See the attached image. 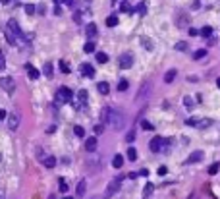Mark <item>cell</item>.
Masks as SVG:
<instances>
[{"instance_id": "6da1fadb", "label": "cell", "mask_w": 220, "mask_h": 199, "mask_svg": "<svg viewBox=\"0 0 220 199\" xmlns=\"http://www.w3.org/2000/svg\"><path fill=\"white\" fill-rule=\"evenodd\" d=\"M102 116H104V122L108 126H112V130H116V131L124 130V126H126V116L116 108H104Z\"/></svg>"}, {"instance_id": "7a4b0ae2", "label": "cell", "mask_w": 220, "mask_h": 199, "mask_svg": "<svg viewBox=\"0 0 220 199\" xmlns=\"http://www.w3.org/2000/svg\"><path fill=\"white\" fill-rule=\"evenodd\" d=\"M122 180H124V176H116L114 180H110L108 182V186H106V191H104V195H102V199H110L116 191L120 189V184H122Z\"/></svg>"}, {"instance_id": "3957f363", "label": "cell", "mask_w": 220, "mask_h": 199, "mask_svg": "<svg viewBox=\"0 0 220 199\" xmlns=\"http://www.w3.org/2000/svg\"><path fill=\"white\" fill-rule=\"evenodd\" d=\"M210 124H212V120H210V118H187V120H185V126H191V128H209L210 126Z\"/></svg>"}, {"instance_id": "277c9868", "label": "cell", "mask_w": 220, "mask_h": 199, "mask_svg": "<svg viewBox=\"0 0 220 199\" xmlns=\"http://www.w3.org/2000/svg\"><path fill=\"white\" fill-rule=\"evenodd\" d=\"M0 87H2L8 95H14V93H16V79H14L12 76L0 77Z\"/></svg>"}, {"instance_id": "5b68a950", "label": "cell", "mask_w": 220, "mask_h": 199, "mask_svg": "<svg viewBox=\"0 0 220 199\" xmlns=\"http://www.w3.org/2000/svg\"><path fill=\"white\" fill-rule=\"evenodd\" d=\"M71 101V89L70 87H60L56 91V102L58 105H66V102Z\"/></svg>"}, {"instance_id": "8992f818", "label": "cell", "mask_w": 220, "mask_h": 199, "mask_svg": "<svg viewBox=\"0 0 220 199\" xmlns=\"http://www.w3.org/2000/svg\"><path fill=\"white\" fill-rule=\"evenodd\" d=\"M149 93H151V83H145L141 89H139V93H137V99H135V102L139 105V102H143V101H147L149 99Z\"/></svg>"}, {"instance_id": "52a82bcc", "label": "cell", "mask_w": 220, "mask_h": 199, "mask_svg": "<svg viewBox=\"0 0 220 199\" xmlns=\"http://www.w3.org/2000/svg\"><path fill=\"white\" fill-rule=\"evenodd\" d=\"M118 62H120V68L128 70V68H131V66H133V56H131V52H126V54L120 56Z\"/></svg>"}, {"instance_id": "ba28073f", "label": "cell", "mask_w": 220, "mask_h": 199, "mask_svg": "<svg viewBox=\"0 0 220 199\" xmlns=\"http://www.w3.org/2000/svg\"><path fill=\"white\" fill-rule=\"evenodd\" d=\"M164 143H166V139H162V137H155V139H151L149 147H151V151H153V153H158V151H162Z\"/></svg>"}, {"instance_id": "9c48e42d", "label": "cell", "mask_w": 220, "mask_h": 199, "mask_svg": "<svg viewBox=\"0 0 220 199\" xmlns=\"http://www.w3.org/2000/svg\"><path fill=\"white\" fill-rule=\"evenodd\" d=\"M8 128L12 131H16L19 128V116H18V112H10L8 114Z\"/></svg>"}, {"instance_id": "30bf717a", "label": "cell", "mask_w": 220, "mask_h": 199, "mask_svg": "<svg viewBox=\"0 0 220 199\" xmlns=\"http://www.w3.org/2000/svg\"><path fill=\"white\" fill-rule=\"evenodd\" d=\"M97 145H99V141H97V137H89V139H87V141H85V149H87V153H95V151H97Z\"/></svg>"}, {"instance_id": "8fae6325", "label": "cell", "mask_w": 220, "mask_h": 199, "mask_svg": "<svg viewBox=\"0 0 220 199\" xmlns=\"http://www.w3.org/2000/svg\"><path fill=\"white\" fill-rule=\"evenodd\" d=\"M81 73H83L85 77H89V79L95 77V68H93V64H87V62L81 64Z\"/></svg>"}, {"instance_id": "7c38bea8", "label": "cell", "mask_w": 220, "mask_h": 199, "mask_svg": "<svg viewBox=\"0 0 220 199\" xmlns=\"http://www.w3.org/2000/svg\"><path fill=\"white\" fill-rule=\"evenodd\" d=\"M4 37H6V41H8V45H18V37H16V33H14L10 27H6Z\"/></svg>"}, {"instance_id": "4fadbf2b", "label": "cell", "mask_w": 220, "mask_h": 199, "mask_svg": "<svg viewBox=\"0 0 220 199\" xmlns=\"http://www.w3.org/2000/svg\"><path fill=\"white\" fill-rule=\"evenodd\" d=\"M203 157H205V155H203V151H193V153H191V157L187 159V164L201 163V160H203Z\"/></svg>"}, {"instance_id": "5bb4252c", "label": "cell", "mask_w": 220, "mask_h": 199, "mask_svg": "<svg viewBox=\"0 0 220 199\" xmlns=\"http://www.w3.org/2000/svg\"><path fill=\"white\" fill-rule=\"evenodd\" d=\"M8 27L12 29L14 33H16L18 39H19V37H23V33H21V29H19V25H18V21H16V19H10V21H8Z\"/></svg>"}, {"instance_id": "9a60e30c", "label": "cell", "mask_w": 220, "mask_h": 199, "mask_svg": "<svg viewBox=\"0 0 220 199\" xmlns=\"http://www.w3.org/2000/svg\"><path fill=\"white\" fill-rule=\"evenodd\" d=\"M25 70H27V76H29V79H39V76H41V73H39V70H37V68H33L31 64H27V66H25Z\"/></svg>"}, {"instance_id": "2e32d148", "label": "cell", "mask_w": 220, "mask_h": 199, "mask_svg": "<svg viewBox=\"0 0 220 199\" xmlns=\"http://www.w3.org/2000/svg\"><path fill=\"white\" fill-rule=\"evenodd\" d=\"M85 189H87V182H85V180H81V182L77 184V188H75V195H77L79 199H81V197L85 195Z\"/></svg>"}, {"instance_id": "e0dca14e", "label": "cell", "mask_w": 220, "mask_h": 199, "mask_svg": "<svg viewBox=\"0 0 220 199\" xmlns=\"http://www.w3.org/2000/svg\"><path fill=\"white\" fill-rule=\"evenodd\" d=\"M139 43H141V45L145 47V50H149V52L155 48V45H153V41L149 39V37H141V39H139Z\"/></svg>"}, {"instance_id": "ac0fdd59", "label": "cell", "mask_w": 220, "mask_h": 199, "mask_svg": "<svg viewBox=\"0 0 220 199\" xmlns=\"http://www.w3.org/2000/svg\"><path fill=\"white\" fill-rule=\"evenodd\" d=\"M97 89H99L100 95H108V93H110V85H108L106 81H100V83L97 85Z\"/></svg>"}, {"instance_id": "d6986e66", "label": "cell", "mask_w": 220, "mask_h": 199, "mask_svg": "<svg viewBox=\"0 0 220 199\" xmlns=\"http://www.w3.org/2000/svg\"><path fill=\"white\" fill-rule=\"evenodd\" d=\"M85 33H87V37H95V35H97V25H95V23H87L85 25Z\"/></svg>"}, {"instance_id": "ffe728a7", "label": "cell", "mask_w": 220, "mask_h": 199, "mask_svg": "<svg viewBox=\"0 0 220 199\" xmlns=\"http://www.w3.org/2000/svg\"><path fill=\"white\" fill-rule=\"evenodd\" d=\"M112 166H114V168H122V166H124V157H122V155H114Z\"/></svg>"}, {"instance_id": "44dd1931", "label": "cell", "mask_w": 220, "mask_h": 199, "mask_svg": "<svg viewBox=\"0 0 220 199\" xmlns=\"http://www.w3.org/2000/svg\"><path fill=\"white\" fill-rule=\"evenodd\" d=\"M43 164H45L47 168H54V166H56V159L48 155V157H45V159H43Z\"/></svg>"}, {"instance_id": "7402d4cb", "label": "cell", "mask_w": 220, "mask_h": 199, "mask_svg": "<svg viewBox=\"0 0 220 199\" xmlns=\"http://www.w3.org/2000/svg\"><path fill=\"white\" fill-rule=\"evenodd\" d=\"M176 76H178V72H176V70H168L166 76H164V81H166V83H172Z\"/></svg>"}, {"instance_id": "603a6c76", "label": "cell", "mask_w": 220, "mask_h": 199, "mask_svg": "<svg viewBox=\"0 0 220 199\" xmlns=\"http://www.w3.org/2000/svg\"><path fill=\"white\" fill-rule=\"evenodd\" d=\"M106 25H108V27H114V25H118V16H116V14H112V16H108V18H106Z\"/></svg>"}, {"instance_id": "cb8c5ba5", "label": "cell", "mask_w": 220, "mask_h": 199, "mask_svg": "<svg viewBox=\"0 0 220 199\" xmlns=\"http://www.w3.org/2000/svg\"><path fill=\"white\" fill-rule=\"evenodd\" d=\"M95 58H97L99 64H106V62H108V56H106L104 52H97V54H95Z\"/></svg>"}, {"instance_id": "d4e9b609", "label": "cell", "mask_w": 220, "mask_h": 199, "mask_svg": "<svg viewBox=\"0 0 220 199\" xmlns=\"http://www.w3.org/2000/svg\"><path fill=\"white\" fill-rule=\"evenodd\" d=\"M83 50H85L87 54L95 52V43H93V41H87V43H85V47H83Z\"/></svg>"}, {"instance_id": "484cf974", "label": "cell", "mask_w": 220, "mask_h": 199, "mask_svg": "<svg viewBox=\"0 0 220 199\" xmlns=\"http://www.w3.org/2000/svg\"><path fill=\"white\" fill-rule=\"evenodd\" d=\"M153 189H155V186H153V184L149 182V184H147V186H145V191H143V197L147 199V197H149V195L153 193Z\"/></svg>"}, {"instance_id": "4316f807", "label": "cell", "mask_w": 220, "mask_h": 199, "mask_svg": "<svg viewBox=\"0 0 220 199\" xmlns=\"http://www.w3.org/2000/svg\"><path fill=\"white\" fill-rule=\"evenodd\" d=\"M137 12H139V16L143 18L145 14H147V4H145V2H139V4H137Z\"/></svg>"}, {"instance_id": "83f0119b", "label": "cell", "mask_w": 220, "mask_h": 199, "mask_svg": "<svg viewBox=\"0 0 220 199\" xmlns=\"http://www.w3.org/2000/svg\"><path fill=\"white\" fill-rule=\"evenodd\" d=\"M218 170H220V163H212L209 166V174H216Z\"/></svg>"}, {"instance_id": "f1b7e54d", "label": "cell", "mask_w": 220, "mask_h": 199, "mask_svg": "<svg viewBox=\"0 0 220 199\" xmlns=\"http://www.w3.org/2000/svg\"><path fill=\"white\" fill-rule=\"evenodd\" d=\"M176 50H180V52H183V50H187V43H185V41H180V43H176Z\"/></svg>"}, {"instance_id": "f546056e", "label": "cell", "mask_w": 220, "mask_h": 199, "mask_svg": "<svg viewBox=\"0 0 220 199\" xmlns=\"http://www.w3.org/2000/svg\"><path fill=\"white\" fill-rule=\"evenodd\" d=\"M199 35H203V37H210V35H212V27H209V25H207V27H203L201 31H199Z\"/></svg>"}, {"instance_id": "4dcf8cb0", "label": "cell", "mask_w": 220, "mask_h": 199, "mask_svg": "<svg viewBox=\"0 0 220 199\" xmlns=\"http://www.w3.org/2000/svg\"><path fill=\"white\" fill-rule=\"evenodd\" d=\"M128 159L129 160H135L137 159V151L133 149V147H129V149H128Z\"/></svg>"}, {"instance_id": "1f68e13d", "label": "cell", "mask_w": 220, "mask_h": 199, "mask_svg": "<svg viewBox=\"0 0 220 199\" xmlns=\"http://www.w3.org/2000/svg\"><path fill=\"white\" fill-rule=\"evenodd\" d=\"M128 87H129V83L126 81V79H122V81L118 83V91H122V93H124V91H128Z\"/></svg>"}, {"instance_id": "d6a6232c", "label": "cell", "mask_w": 220, "mask_h": 199, "mask_svg": "<svg viewBox=\"0 0 220 199\" xmlns=\"http://www.w3.org/2000/svg\"><path fill=\"white\" fill-rule=\"evenodd\" d=\"M73 134H75L77 137H83V135H85V130H83L81 126H75V128H73Z\"/></svg>"}, {"instance_id": "836d02e7", "label": "cell", "mask_w": 220, "mask_h": 199, "mask_svg": "<svg viewBox=\"0 0 220 199\" xmlns=\"http://www.w3.org/2000/svg\"><path fill=\"white\" fill-rule=\"evenodd\" d=\"M35 12H37V8H35L33 4H27V6H25V14H27V16H33Z\"/></svg>"}, {"instance_id": "e575fe53", "label": "cell", "mask_w": 220, "mask_h": 199, "mask_svg": "<svg viewBox=\"0 0 220 199\" xmlns=\"http://www.w3.org/2000/svg\"><path fill=\"white\" fill-rule=\"evenodd\" d=\"M203 56H207V50H205V48H201V50H197V52L193 54V58H195V60H199V58H203Z\"/></svg>"}, {"instance_id": "d590c367", "label": "cell", "mask_w": 220, "mask_h": 199, "mask_svg": "<svg viewBox=\"0 0 220 199\" xmlns=\"http://www.w3.org/2000/svg\"><path fill=\"white\" fill-rule=\"evenodd\" d=\"M79 101H81V105H85V102H87V91H85V89L79 91Z\"/></svg>"}, {"instance_id": "8d00e7d4", "label": "cell", "mask_w": 220, "mask_h": 199, "mask_svg": "<svg viewBox=\"0 0 220 199\" xmlns=\"http://www.w3.org/2000/svg\"><path fill=\"white\" fill-rule=\"evenodd\" d=\"M43 72H45L47 76L50 77V76H52V64H45V68H43Z\"/></svg>"}, {"instance_id": "74e56055", "label": "cell", "mask_w": 220, "mask_h": 199, "mask_svg": "<svg viewBox=\"0 0 220 199\" xmlns=\"http://www.w3.org/2000/svg\"><path fill=\"white\" fill-rule=\"evenodd\" d=\"M133 139H135V131H133V130H129V131H128V135H126V141L131 143Z\"/></svg>"}, {"instance_id": "f35d334b", "label": "cell", "mask_w": 220, "mask_h": 199, "mask_svg": "<svg viewBox=\"0 0 220 199\" xmlns=\"http://www.w3.org/2000/svg\"><path fill=\"white\" fill-rule=\"evenodd\" d=\"M141 126H143V130H153V128H155L149 120H141Z\"/></svg>"}, {"instance_id": "ab89813d", "label": "cell", "mask_w": 220, "mask_h": 199, "mask_svg": "<svg viewBox=\"0 0 220 199\" xmlns=\"http://www.w3.org/2000/svg\"><path fill=\"white\" fill-rule=\"evenodd\" d=\"M58 184H60V188H58V189H60L62 193H66V191H68V184H66V180H60Z\"/></svg>"}, {"instance_id": "60d3db41", "label": "cell", "mask_w": 220, "mask_h": 199, "mask_svg": "<svg viewBox=\"0 0 220 199\" xmlns=\"http://www.w3.org/2000/svg\"><path fill=\"white\" fill-rule=\"evenodd\" d=\"M60 70H62V73H70V66L62 60V62H60Z\"/></svg>"}, {"instance_id": "b9f144b4", "label": "cell", "mask_w": 220, "mask_h": 199, "mask_svg": "<svg viewBox=\"0 0 220 199\" xmlns=\"http://www.w3.org/2000/svg\"><path fill=\"white\" fill-rule=\"evenodd\" d=\"M93 130H95V134H97V135H100L102 131H104V126H102V124H99V126H93Z\"/></svg>"}, {"instance_id": "7bdbcfd3", "label": "cell", "mask_w": 220, "mask_h": 199, "mask_svg": "<svg viewBox=\"0 0 220 199\" xmlns=\"http://www.w3.org/2000/svg\"><path fill=\"white\" fill-rule=\"evenodd\" d=\"M120 10H122V12H133V10H131V6H129L128 2H122V6H120Z\"/></svg>"}, {"instance_id": "ee69618b", "label": "cell", "mask_w": 220, "mask_h": 199, "mask_svg": "<svg viewBox=\"0 0 220 199\" xmlns=\"http://www.w3.org/2000/svg\"><path fill=\"white\" fill-rule=\"evenodd\" d=\"M6 68V56L0 52V70H4Z\"/></svg>"}, {"instance_id": "f6af8a7d", "label": "cell", "mask_w": 220, "mask_h": 199, "mask_svg": "<svg viewBox=\"0 0 220 199\" xmlns=\"http://www.w3.org/2000/svg\"><path fill=\"white\" fill-rule=\"evenodd\" d=\"M73 21H75V23H81V12H75V14H73Z\"/></svg>"}, {"instance_id": "bcb514c9", "label": "cell", "mask_w": 220, "mask_h": 199, "mask_svg": "<svg viewBox=\"0 0 220 199\" xmlns=\"http://www.w3.org/2000/svg\"><path fill=\"white\" fill-rule=\"evenodd\" d=\"M199 199H214V195H212L210 191H205V193H203V195H201Z\"/></svg>"}, {"instance_id": "7dc6e473", "label": "cell", "mask_w": 220, "mask_h": 199, "mask_svg": "<svg viewBox=\"0 0 220 199\" xmlns=\"http://www.w3.org/2000/svg\"><path fill=\"white\" fill-rule=\"evenodd\" d=\"M183 105H185V106H193V101L189 97H183Z\"/></svg>"}, {"instance_id": "c3c4849f", "label": "cell", "mask_w": 220, "mask_h": 199, "mask_svg": "<svg viewBox=\"0 0 220 199\" xmlns=\"http://www.w3.org/2000/svg\"><path fill=\"white\" fill-rule=\"evenodd\" d=\"M166 172H168L166 166H160V168H158V174H160V176H166Z\"/></svg>"}, {"instance_id": "681fc988", "label": "cell", "mask_w": 220, "mask_h": 199, "mask_svg": "<svg viewBox=\"0 0 220 199\" xmlns=\"http://www.w3.org/2000/svg\"><path fill=\"white\" fill-rule=\"evenodd\" d=\"M137 174H139V176H149V170L143 168V170H137Z\"/></svg>"}, {"instance_id": "f907efd6", "label": "cell", "mask_w": 220, "mask_h": 199, "mask_svg": "<svg viewBox=\"0 0 220 199\" xmlns=\"http://www.w3.org/2000/svg\"><path fill=\"white\" fill-rule=\"evenodd\" d=\"M189 35H191V37H197V35H199V31H197V29H193V27H191V29H189Z\"/></svg>"}, {"instance_id": "816d5d0a", "label": "cell", "mask_w": 220, "mask_h": 199, "mask_svg": "<svg viewBox=\"0 0 220 199\" xmlns=\"http://www.w3.org/2000/svg\"><path fill=\"white\" fill-rule=\"evenodd\" d=\"M4 118H8V112H6V110H0V120H4Z\"/></svg>"}, {"instance_id": "f5cc1de1", "label": "cell", "mask_w": 220, "mask_h": 199, "mask_svg": "<svg viewBox=\"0 0 220 199\" xmlns=\"http://www.w3.org/2000/svg\"><path fill=\"white\" fill-rule=\"evenodd\" d=\"M54 14H56V16H60V14H62V8H60V6H56V8H54Z\"/></svg>"}, {"instance_id": "db71d44e", "label": "cell", "mask_w": 220, "mask_h": 199, "mask_svg": "<svg viewBox=\"0 0 220 199\" xmlns=\"http://www.w3.org/2000/svg\"><path fill=\"white\" fill-rule=\"evenodd\" d=\"M62 2H64L66 6H73V0H62Z\"/></svg>"}, {"instance_id": "11a10c76", "label": "cell", "mask_w": 220, "mask_h": 199, "mask_svg": "<svg viewBox=\"0 0 220 199\" xmlns=\"http://www.w3.org/2000/svg\"><path fill=\"white\" fill-rule=\"evenodd\" d=\"M0 2H2V4H10V0H0Z\"/></svg>"}, {"instance_id": "9f6ffc18", "label": "cell", "mask_w": 220, "mask_h": 199, "mask_svg": "<svg viewBox=\"0 0 220 199\" xmlns=\"http://www.w3.org/2000/svg\"><path fill=\"white\" fill-rule=\"evenodd\" d=\"M0 199H4V191L2 189H0Z\"/></svg>"}, {"instance_id": "6f0895ef", "label": "cell", "mask_w": 220, "mask_h": 199, "mask_svg": "<svg viewBox=\"0 0 220 199\" xmlns=\"http://www.w3.org/2000/svg\"><path fill=\"white\" fill-rule=\"evenodd\" d=\"M48 199H56V195H52V193H50V195H48Z\"/></svg>"}, {"instance_id": "680465c9", "label": "cell", "mask_w": 220, "mask_h": 199, "mask_svg": "<svg viewBox=\"0 0 220 199\" xmlns=\"http://www.w3.org/2000/svg\"><path fill=\"white\" fill-rule=\"evenodd\" d=\"M216 85H218V87H220V77H218V79H216Z\"/></svg>"}, {"instance_id": "91938a15", "label": "cell", "mask_w": 220, "mask_h": 199, "mask_svg": "<svg viewBox=\"0 0 220 199\" xmlns=\"http://www.w3.org/2000/svg\"><path fill=\"white\" fill-rule=\"evenodd\" d=\"M54 2H56V4H62V0H54Z\"/></svg>"}, {"instance_id": "94428289", "label": "cell", "mask_w": 220, "mask_h": 199, "mask_svg": "<svg viewBox=\"0 0 220 199\" xmlns=\"http://www.w3.org/2000/svg\"><path fill=\"white\" fill-rule=\"evenodd\" d=\"M64 199H73V197H64Z\"/></svg>"}, {"instance_id": "6125c7cd", "label": "cell", "mask_w": 220, "mask_h": 199, "mask_svg": "<svg viewBox=\"0 0 220 199\" xmlns=\"http://www.w3.org/2000/svg\"><path fill=\"white\" fill-rule=\"evenodd\" d=\"M93 199H97V197H93Z\"/></svg>"}]
</instances>
